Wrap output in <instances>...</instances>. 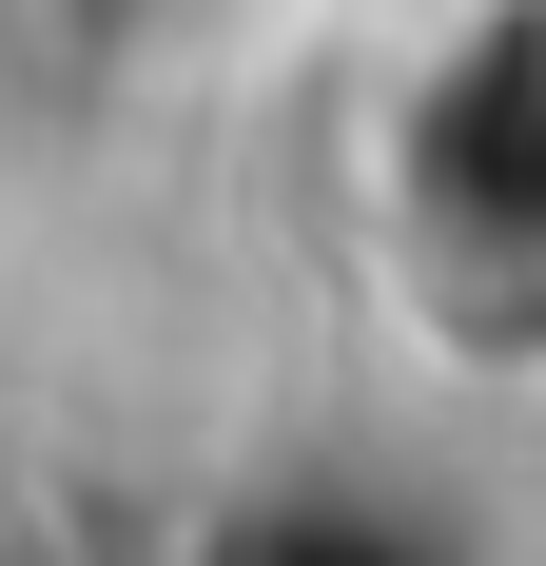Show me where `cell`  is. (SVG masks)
Instances as JSON below:
<instances>
[{
	"mask_svg": "<svg viewBox=\"0 0 546 566\" xmlns=\"http://www.w3.org/2000/svg\"><path fill=\"white\" fill-rule=\"evenodd\" d=\"M390 234L430 254L469 313H546V0H469L410 78H390Z\"/></svg>",
	"mask_w": 546,
	"mask_h": 566,
	"instance_id": "1",
	"label": "cell"
}]
</instances>
